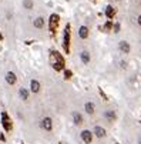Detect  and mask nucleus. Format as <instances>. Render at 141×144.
<instances>
[{"label":"nucleus","mask_w":141,"mask_h":144,"mask_svg":"<svg viewBox=\"0 0 141 144\" xmlns=\"http://www.w3.org/2000/svg\"><path fill=\"white\" fill-rule=\"evenodd\" d=\"M19 94H20V97H22V100H27L29 99V93H27V90L26 89H20V91H19Z\"/></svg>","instance_id":"nucleus-17"},{"label":"nucleus","mask_w":141,"mask_h":144,"mask_svg":"<svg viewBox=\"0 0 141 144\" xmlns=\"http://www.w3.org/2000/svg\"><path fill=\"white\" fill-rule=\"evenodd\" d=\"M140 144H141V138H140Z\"/></svg>","instance_id":"nucleus-25"},{"label":"nucleus","mask_w":141,"mask_h":144,"mask_svg":"<svg viewBox=\"0 0 141 144\" xmlns=\"http://www.w3.org/2000/svg\"><path fill=\"white\" fill-rule=\"evenodd\" d=\"M71 74H73V73H71L70 70H66V71H64V76H66V78H70V77H71Z\"/></svg>","instance_id":"nucleus-20"},{"label":"nucleus","mask_w":141,"mask_h":144,"mask_svg":"<svg viewBox=\"0 0 141 144\" xmlns=\"http://www.w3.org/2000/svg\"><path fill=\"white\" fill-rule=\"evenodd\" d=\"M120 50L123 53H130V44L127 42H121L120 43Z\"/></svg>","instance_id":"nucleus-12"},{"label":"nucleus","mask_w":141,"mask_h":144,"mask_svg":"<svg viewBox=\"0 0 141 144\" xmlns=\"http://www.w3.org/2000/svg\"><path fill=\"white\" fill-rule=\"evenodd\" d=\"M42 128H44L46 131H50L53 128V120L50 119V117H44L42 120Z\"/></svg>","instance_id":"nucleus-5"},{"label":"nucleus","mask_w":141,"mask_h":144,"mask_svg":"<svg viewBox=\"0 0 141 144\" xmlns=\"http://www.w3.org/2000/svg\"><path fill=\"white\" fill-rule=\"evenodd\" d=\"M23 4H24L26 9H29V10H30V9H33V0H24V1H23Z\"/></svg>","instance_id":"nucleus-19"},{"label":"nucleus","mask_w":141,"mask_h":144,"mask_svg":"<svg viewBox=\"0 0 141 144\" xmlns=\"http://www.w3.org/2000/svg\"><path fill=\"white\" fill-rule=\"evenodd\" d=\"M51 59H56V61H53V67L54 70H61L64 67V59L61 57V54L58 51H51Z\"/></svg>","instance_id":"nucleus-1"},{"label":"nucleus","mask_w":141,"mask_h":144,"mask_svg":"<svg viewBox=\"0 0 141 144\" xmlns=\"http://www.w3.org/2000/svg\"><path fill=\"white\" fill-rule=\"evenodd\" d=\"M63 46H64V50L68 53L70 50V26H66V30H64V40H63Z\"/></svg>","instance_id":"nucleus-2"},{"label":"nucleus","mask_w":141,"mask_h":144,"mask_svg":"<svg viewBox=\"0 0 141 144\" xmlns=\"http://www.w3.org/2000/svg\"><path fill=\"white\" fill-rule=\"evenodd\" d=\"M0 39H3V36H1V33H0Z\"/></svg>","instance_id":"nucleus-24"},{"label":"nucleus","mask_w":141,"mask_h":144,"mask_svg":"<svg viewBox=\"0 0 141 144\" xmlns=\"http://www.w3.org/2000/svg\"><path fill=\"white\" fill-rule=\"evenodd\" d=\"M78 36H80L81 39H87V37H88V29H87L86 26H81L80 30H78Z\"/></svg>","instance_id":"nucleus-11"},{"label":"nucleus","mask_w":141,"mask_h":144,"mask_svg":"<svg viewBox=\"0 0 141 144\" xmlns=\"http://www.w3.org/2000/svg\"><path fill=\"white\" fill-rule=\"evenodd\" d=\"M73 120H74V124H77V126H80V124L83 123V116H81L80 113H77V111H74V113H73Z\"/></svg>","instance_id":"nucleus-10"},{"label":"nucleus","mask_w":141,"mask_h":144,"mask_svg":"<svg viewBox=\"0 0 141 144\" xmlns=\"http://www.w3.org/2000/svg\"><path fill=\"white\" fill-rule=\"evenodd\" d=\"M58 19L60 17L57 16V14H51L50 16V32H56V27H57V24H58Z\"/></svg>","instance_id":"nucleus-4"},{"label":"nucleus","mask_w":141,"mask_h":144,"mask_svg":"<svg viewBox=\"0 0 141 144\" xmlns=\"http://www.w3.org/2000/svg\"><path fill=\"white\" fill-rule=\"evenodd\" d=\"M1 123H3V127L6 131H10L11 130V121L9 119L7 113H1Z\"/></svg>","instance_id":"nucleus-3"},{"label":"nucleus","mask_w":141,"mask_h":144,"mask_svg":"<svg viewBox=\"0 0 141 144\" xmlns=\"http://www.w3.org/2000/svg\"><path fill=\"white\" fill-rule=\"evenodd\" d=\"M81 140H83L84 143L90 144L93 140V133L91 131H88V130H84V131H81Z\"/></svg>","instance_id":"nucleus-6"},{"label":"nucleus","mask_w":141,"mask_h":144,"mask_svg":"<svg viewBox=\"0 0 141 144\" xmlns=\"http://www.w3.org/2000/svg\"><path fill=\"white\" fill-rule=\"evenodd\" d=\"M84 107H86V111H87L88 114H93L94 110H96V107H94V104H93V103H86V106H84Z\"/></svg>","instance_id":"nucleus-15"},{"label":"nucleus","mask_w":141,"mask_h":144,"mask_svg":"<svg viewBox=\"0 0 141 144\" xmlns=\"http://www.w3.org/2000/svg\"><path fill=\"white\" fill-rule=\"evenodd\" d=\"M43 26H44V19H43V17H37V19L34 20V27L42 29Z\"/></svg>","instance_id":"nucleus-14"},{"label":"nucleus","mask_w":141,"mask_h":144,"mask_svg":"<svg viewBox=\"0 0 141 144\" xmlns=\"http://www.w3.org/2000/svg\"><path fill=\"white\" fill-rule=\"evenodd\" d=\"M94 134H96V137H98V138H103V137L106 136V130L103 127H100V126H96L94 127Z\"/></svg>","instance_id":"nucleus-7"},{"label":"nucleus","mask_w":141,"mask_h":144,"mask_svg":"<svg viewBox=\"0 0 141 144\" xmlns=\"http://www.w3.org/2000/svg\"><path fill=\"white\" fill-rule=\"evenodd\" d=\"M114 30H116V32H118V30H120V24H116V26H114Z\"/></svg>","instance_id":"nucleus-22"},{"label":"nucleus","mask_w":141,"mask_h":144,"mask_svg":"<svg viewBox=\"0 0 141 144\" xmlns=\"http://www.w3.org/2000/svg\"><path fill=\"white\" fill-rule=\"evenodd\" d=\"M80 57H81V60H83L84 63H88V61H90V54H88L87 51H83V53L80 54Z\"/></svg>","instance_id":"nucleus-18"},{"label":"nucleus","mask_w":141,"mask_h":144,"mask_svg":"<svg viewBox=\"0 0 141 144\" xmlns=\"http://www.w3.org/2000/svg\"><path fill=\"white\" fill-rule=\"evenodd\" d=\"M138 24L141 26V16H138Z\"/></svg>","instance_id":"nucleus-23"},{"label":"nucleus","mask_w":141,"mask_h":144,"mask_svg":"<svg viewBox=\"0 0 141 144\" xmlns=\"http://www.w3.org/2000/svg\"><path fill=\"white\" fill-rule=\"evenodd\" d=\"M110 27H111V22H107V23H106V26H104V29H106V30H108Z\"/></svg>","instance_id":"nucleus-21"},{"label":"nucleus","mask_w":141,"mask_h":144,"mask_svg":"<svg viewBox=\"0 0 141 144\" xmlns=\"http://www.w3.org/2000/svg\"><path fill=\"white\" fill-rule=\"evenodd\" d=\"M16 74L14 73H11V71H9V73H6V81H7L9 84H14L16 83Z\"/></svg>","instance_id":"nucleus-8"},{"label":"nucleus","mask_w":141,"mask_h":144,"mask_svg":"<svg viewBox=\"0 0 141 144\" xmlns=\"http://www.w3.org/2000/svg\"><path fill=\"white\" fill-rule=\"evenodd\" d=\"M114 13H116V10H114L113 6H107V7H106V16H107L108 19H111V17L114 16Z\"/></svg>","instance_id":"nucleus-13"},{"label":"nucleus","mask_w":141,"mask_h":144,"mask_svg":"<svg viewBox=\"0 0 141 144\" xmlns=\"http://www.w3.org/2000/svg\"><path fill=\"white\" fill-rule=\"evenodd\" d=\"M30 89H32L33 93H39V91H40V83H39L37 80H32V83H30Z\"/></svg>","instance_id":"nucleus-9"},{"label":"nucleus","mask_w":141,"mask_h":144,"mask_svg":"<svg viewBox=\"0 0 141 144\" xmlns=\"http://www.w3.org/2000/svg\"><path fill=\"white\" fill-rule=\"evenodd\" d=\"M106 119L110 120V121H114V120H116V113H114L113 110L107 111V113H106Z\"/></svg>","instance_id":"nucleus-16"}]
</instances>
